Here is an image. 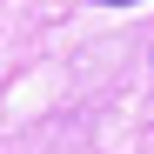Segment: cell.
Listing matches in <instances>:
<instances>
[{"label":"cell","instance_id":"obj_1","mask_svg":"<svg viewBox=\"0 0 154 154\" xmlns=\"http://www.w3.org/2000/svg\"><path fill=\"white\" fill-rule=\"evenodd\" d=\"M100 7H141V0H100Z\"/></svg>","mask_w":154,"mask_h":154}]
</instances>
